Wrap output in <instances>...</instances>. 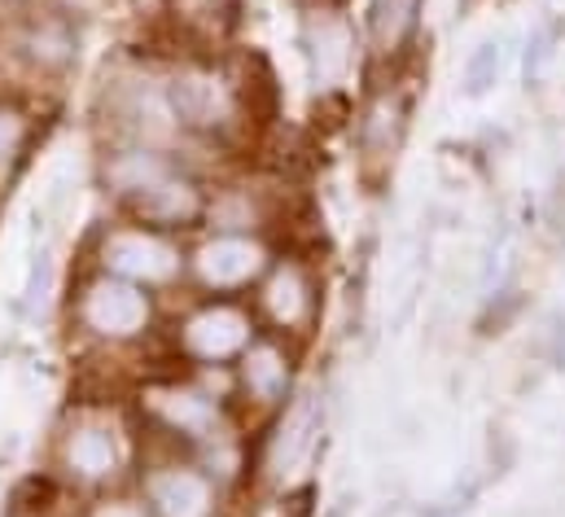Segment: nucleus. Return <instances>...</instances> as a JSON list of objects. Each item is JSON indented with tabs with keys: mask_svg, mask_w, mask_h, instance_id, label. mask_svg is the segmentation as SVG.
<instances>
[{
	"mask_svg": "<svg viewBox=\"0 0 565 517\" xmlns=\"http://www.w3.org/2000/svg\"><path fill=\"white\" fill-rule=\"evenodd\" d=\"M162 93L180 136L228 145V140H242L255 124L237 66H220L211 57H180L162 75Z\"/></svg>",
	"mask_w": 565,
	"mask_h": 517,
	"instance_id": "f257e3e1",
	"label": "nucleus"
},
{
	"mask_svg": "<svg viewBox=\"0 0 565 517\" xmlns=\"http://www.w3.org/2000/svg\"><path fill=\"white\" fill-rule=\"evenodd\" d=\"M53 478L71 492L97 496L119 487V478L132 465V434L106 403H79L62 416L49 452Z\"/></svg>",
	"mask_w": 565,
	"mask_h": 517,
	"instance_id": "f03ea898",
	"label": "nucleus"
},
{
	"mask_svg": "<svg viewBox=\"0 0 565 517\" xmlns=\"http://www.w3.org/2000/svg\"><path fill=\"white\" fill-rule=\"evenodd\" d=\"M141 421L145 434H153V443L180 447V452H193V456L237 439L233 421H228V399H220L198 378H180V373H162V378L145 382Z\"/></svg>",
	"mask_w": 565,
	"mask_h": 517,
	"instance_id": "7ed1b4c3",
	"label": "nucleus"
},
{
	"mask_svg": "<svg viewBox=\"0 0 565 517\" xmlns=\"http://www.w3.org/2000/svg\"><path fill=\"white\" fill-rule=\"evenodd\" d=\"M66 316H71L75 334H84L102 351H128L158 334V294L93 267L71 289Z\"/></svg>",
	"mask_w": 565,
	"mask_h": 517,
	"instance_id": "20e7f679",
	"label": "nucleus"
},
{
	"mask_svg": "<svg viewBox=\"0 0 565 517\" xmlns=\"http://www.w3.org/2000/svg\"><path fill=\"white\" fill-rule=\"evenodd\" d=\"M264 334L259 316L250 303L242 298H211L198 294V303H189L175 325L167 329L171 338V356L189 369H237V360L250 351V342Z\"/></svg>",
	"mask_w": 565,
	"mask_h": 517,
	"instance_id": "39448f33",
	"label": "nucleus"
},
{
	"mask_svg": "<svg viewBox=\"0 0 565 517\" xmlns=\"http://www.w3.org/2000/svg\"><path fill=\"white\" fill-rule=\"evenodd\" d=\"M93 267L124 276L132 285H145L153 294H167L180 281H189V251L171 233H158L149 224H137V220H119V224L97 229Z\"/></svg>",
	"mask_w": 565,
	"mask_h": 517,
	"instance_id": "423d86ee",
	"label": "nucleus"
},
{
	"mask_svg": "<svg viewBox=\"0 0 565 517\" xmlns=\"http://www.w3.org/2000/svg\"><path fill=\"white\" fill-rule=\"evenodd\" d=\"M137 492L149 500L153 517H220L228 500V487L193 452L162 443H153V452L141 461Z\"/></svg>",
	"mask_w": 565,
	"mask_h": 517,
	"instance_id": "0eeeda50",
	"label": "nucleus"
},
{
	"mask_svg": "<svg viewBox=\"0 0 565 517\" xmlns=\"http://www.w3.org/2000/svg\"><path fill=\"white\" fill-rule=\"evenodd\" d=\"M255 316L268 334H281L289 342H307L324 316V281L320 267L307 255H281L273 258L268 276L250 294Z\"/></svg>",
	"mask_w": 565,
	"mask_h": 517,
	"instance_id": "6e6552de",
	"label": "nucleus"
},
{
	"mask_svg": "<svg viewBox=\"0 0 565 517\" xmlns=\"http://www.w3.org/2000/svg\"><path fill=\"white\" fill-rule=\"evenodd\" d=\"M273 246L264 233H215L206 229L198 246L189 251V281L211 294V298H242L255 289L268 267H273Z\"/></svg>",
	"mask_w": 565,
	"mask_h": 517,
	"instance_id": "1a4fd4ad",
	"label": "nucleus"
},
{
	"mask_svg": "<svg viewBox=\"0 0 565 517\" xmlns=\"http://www.w3.org/2000/svg\"><path fill=\"white\" fill-rule=\"evenodd\" d=\"M298 360H302V342H289L281 334L264 329L250 342V351L237 360L233 390L255 416H277L298 394Z\"/></svg>",
	"mask_w": 565,
	"mask_h": 517,
	"instance_id": "9d476101",
	"label": "nucleus"
},
{
	"mask_svg": "<svg viewBox=\"0 0 565 517\" xmlns=\"http://www.w3.org/2000/svg\"><path fill=\"white\" fill-rule=\"evenodd\" d=\"M408 119H413V102L399 84H377L360 110H355V154H360V171L377 184L395 171L399 149L408 140Z\"/></svg>",
	"mask_w": 565,
	"mask_h": 517,
	"instance_id": "9b49d317",
	"label": "nucleus"
},
{
	"mask_svg": "<svg viewBox=\"0 0 565 517\" xmlns=\"http://www.w3.org/2000/svg\"><path fill=\"white\" fill-rule=\"evenodd\" d=\"M13 57L35 75V80H62L79 62V27L62 9L31 13L18 35H13Z\"/></svg>",
	"mask_w": 565,
	"mask_h": 517,
	"instance_id": "f8f14e48",
	"label": "nucleus"
},
{
	"mask_svg": "<svg viewBox=\"0 0 565 517\" xmlns=\"http://www.w3.org/2000/svg\"><path fill=\"white\" fill-rule=\"evenodd\" d=\"M302 53L316 88H338L355 66V27L342 9L311 4L302 18Z\"/></svg>",
	"mask_w": 565,
	"mask_h": 517,
	"instance_id": "ddd939ff",
	"label": "nucleus"
},
{
	"mask_svg": "<svg viewBox=\"0 0 565 517\" xmlns=\"http://www.w3.org/2000/svg\"><path fill=\"white\" fill-rule=\"evenodd\" d=\"M320 425H324L320 394H294V403L273 416V434H268V447H264V469L273 478H289L316 452Z\"/></svg>",
	"mask_w": 565,
	"mask_h": 517,
	"instance_id": "4468645a",
	"label": "nucleus"
},
{
	"mask_svg": "<svg viewBox=\"0 0 565 517\" xmlns=\"http://www.w3.org/2000/svg\"><path fill=\"white\" fill-rule=\"evenodd\" d=\"M425 0H369L364 13V49L377 66H399L413 57L422 40Z\"/></svg>",
	"mask_w": 565,
	"mask_h": 517,
	"instance_id": "2eb2a0df",
	"label": "nucleus"
},
{
	"mask_svg": "<svg viewBox=\"0 0 565 517\" xmlns=\"http://www.w3.org/2000/svg\"><path fill=\"white\" fill-rule=\"evenodd\" d=\"M31 136H35L31 110L18 97H0V193H4V184H13L18 167L26 162Z\"/></svg>",
	"mask_w": 565,
	"mask_h": 517,
	"instance_id": "dca6fc26",
	"label": "nucleus"
},
{
	"mask_svg": "<svg viewBox=\"0 0 565 517\" xmlns=\"http://www.w3.org/2000/svg\"><path fill=\"white\" fill-rule=\"evenodd\" d=\"M500 71H504V49L500 40H482L469 57H465V93L469 97H482L500 84Z\"/></svg>",
	"mask_w": 565,
	"mask_h": 517,
	"instance_id": "f3484780",
	"label": "nucleus"
},
{
	"mask_svg": "<svg viewBox=\"0 0 565 517\" xmlns=\"http://www.w3.org/2000/svg\"><path fill=\"white\" fill-rule=\"evenodd\" d=\"M79 517H153V509H149V500L141 492H115L110 487V492L88 496Z\"/></svg>",
	"mask_w": 565,
	"mask_h": 517,
	"instance_id": "a211bd4d",
	"label": "nucleus"
},
{
	"mask_svg": "<svg viewBox=\"0 0 565 517\" xmlns=\"http://www.w3.org/2000/svg\"><path fill=\"white\" fill-rule=\"evenodd\" d=\"M49 289H53V258L35 255V263H31V276H26V298H22V307H26V312L44 307Z\"/></svg>",
	"mask_w": 565,
	"mask_h": 517,
	"instance_id": "6ab92c4d",
	"label": "nucleus"
},
{
	"mask_svg": "<svg viewBox=\"0 0 565 517\" xmlns=\"http://www.w3.org/2000/svg\"><path fill=\"white\" fill-rule=\"evenodd\" d=\"M548 57H553V27H540L535 40L526 44V80H540V71H544Z\"/></svg>",
	"mask_w": 565,
	"mask_h": 517,
	"instance_id": "aec40b11",
	"label": "nucleus"
}]
</instances>
